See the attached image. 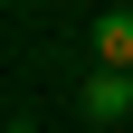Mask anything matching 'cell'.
Returning a JSON list of instances; mask_svg holds the SVG:
<instances>
[{
    "mask_svg": "<svg viewBox=\"0 0 133 133\" xmlns=\"http://www.w3.org/2000/svg\"><path fill=\"white\" fill-rule=\"evenodd\" d=\"M95 66H133V10H124V0L95 19Z\"/></svg>",
    "mask_w": 133,
    "mask_h": 133,
    "instance_id": "7a4b0ae2",
    "label": "cell"
},
{
    "mask_svg": "<svg viewBox=\"0 0 133 133\" xmlns=\"http://www.w3.org/2000/svg\"><path fill=\"white\" fill-rule=\"evenodd\" d=\"M86 114H95V124H124V114H133V66H95V76H86Z\"/></svg>",
    "mask_w": 133,
    "mask_h": 133,
    "instance_id": "6da1fadb",
    "label": "cell"
},
{
    "mask_svg": "<svg viewBox=\"0 0 133 133\" xmlns=\"http://www.w3.org/2000/svg\"><path fill=\"white\" fill-rule=\"evenodd\" d=\"M10 133H38V124H10Z\"/></svg>",
    "mask_w": 133,
    "mask_h": 133,
    "instance_id": "3957f363",
    "label": "cell"
}]
</instances>
